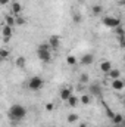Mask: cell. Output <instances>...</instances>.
<instances>
[{
    "mask_svg": "<svg viewBox=\"0 0 125 127\" xmlns=\"http://www.w3.org/2000/svg\"><path fill=\"white\" fill-rule=\"evenodd\" d=\"M37 56H38V59L41 62L44 64L50 62L52 61V47H50V44H47V43L40 44L38 49H37Z\"/></svg>",
    "mask_w": 125,
    "mask_h": 127,
    "instance_id": "obj_1",
    "label": "cell"
},
{
    "mask_svg": "<svg viewBox=\"0 0 125 127\" xmlns=\"http://www.w3.org/2000/svg\"><path fill=\"white\" fill-rule=\"evenodd\" d=\"M9 115H10L12 120H16V121H18V120H22V118L27 115V108L22 106V105H19V103H15V105L10 106Z\"/></svg>",
    "mask_w": 125,
    "mask_h": 127,
    "instance_id": "obj_2",
    "label": "cell"
},
{
    "mask_svg": "<svg viewBox=\"0 0 125 127\" xmlns=\"http://www.w3.org/2000/svg\"><path fill=\"white\" fill-rule=\"evenodd\" d=\"M102 24L103 25H106L107 28H118V27H121V19L119 18H116V16H103L102 18Z\"/></svg>",
    "mask_w": 125,
    "mask_h": 127,
    "instance_id": "obj_3",
    "label": "cell"
},
{
    "mask_svg": "<svg viewBox=\"0 0 125 127\" xmlns=\"http://www.w3.org/2000/svg\"><path fill=\"white\" fill-rule=\"evenodd\" d=\"M43 86H44L43 78H41V77H37V75L32 77V78H30V81H28V89H30L31 92H38V90H41Z\"/></svg>",
    "mask_w": 125,
    "mask_h": 127,
    "instance_id": "obj_4",
    "label": "cell"
},
{
    "mask_svg": "<svg viewBox=\"0 0 125 127\" xmlns=\"http://www.w3.org/2000/svg\"><path fill=\"white\" fill-rule=\"evenodd\" d=\"M49 44H50L52 50L59 49V46H61V38H59V35H56V34L50 35V37H49Z\"/></svg>",
    "mask_w": 125,
    "mask_h": 127,
    "instance_id": "obj_5",
    "label": "cell"
},
{
    "mask_svg": "<svg viewBox=\"0 0 125 127\" xmlns=\"http://www.w3.org/2000/svg\"><path fill=\"white\" fill-rule=\"evenodd\" d=\"M21 12H22V4H21L19 1H13V3L10 4V13H12L13 16H19Z\"/></svg>",
    "mask_w": 125,
    "mask_h": 127,
    "instance_id": "obj_6",
    "label": "cell"
},
{
    "mask_svg": "<svg viewBox=\"0 0 125 127\" xmlns=\"http://www.w3.org/2000/svg\"><path fill=\"white\" fill-rule=\"evenodd\" d=\"M59 96H61L62 100L68 102V99L72 96V87H63L62 90H61V93H59Z\"/></svg>",
    "mask_w": 125,
    "mask_h": 127,
    "instance_id": "obj_7",
    "label": "cell"
},
{
    "mask_svg": "<svg viewBox=\"0 0 125 127\" xmlns=\"http://www.w3.org/2000/svg\"><path fill=\"white\" fill-rule=\"evenodd\" d=\"M94 61V56L91 53H85V55H83V58H81V65H84V66H88V65H91Z\"/></svg>",
    "mask_w": 125,
    "mask_h": 127,
    "instance_id": "obj_8",
    "label": "cell"
},
{
    "mask_svg": "<svg viewBox=\"0 0 125 127\" xmlns=\"http://www.w3.org/2000/svg\"><path fill=\"white\" fill-rule=\"evenodd\" d=\"M124 87H125V83L121 80V78H118V80H112V89H113L115 92H121Z\"/></svg>",
    "mask_w": 125,
    "mask_h": 127,
    "instance_id": "obj_9",
    "label": "cell"
},
{
    "mask_svg": "<svg viewBox=\"0 0 125 127\" xmlns=\"http://www.w3.org/2000/svg\"><path fill=\"white\" fill-rule=\"evenodd\" d=\"M12 32H13V27H9V25L3 24V27H1V37L12 38Z\"/></svg>",
    "mask_w": 125,
    "mask_h": 127,
    "instance_id": "obj_10",
    "label": "cell"
},
{
    "mask_svg": "<svg viewBox=\"0 0 125 127\" xmlns=\"http://www.w3.org/2000/svg\"><path fill=\"white\" fill-rule=\"evenodd\" d=\"M4 24L9 25V27H15L16 25V16H13L12 13L10 15H4Z\"/></svg>",
    "mask_w": 125,
    "mask_h": 127,
    "instance_id": "obj_11",
    "label": "cell"
},
{
    "mask_svg": "<svg viewBox=\"0 0 125 127\" xmlns=\"http://www.w3.org/2000/svg\"><path fill=\"white\" fill-rule=\"evenodd\" d=\"M110 69H112V62H110V61H103V62L100 64V71H102V72L107 74Z\"/></svg>",
    "mask_w": 125,
    "mask_h": 127,
    "instance_id": "obj_12",
    "label": "cell"
},
{
    "mask_svg": "<svg viewBox=\"0 0 125 127\" xmlns=\"http://www.w3.org/2000/svg\"><path fill=\"white\" fill-rule=\"evenodd\" d=\"M106 75H107L110 80H118V78H121V71H119V69H113V68H112Z\"/></svg>",
    "mask_w": 125,
    "mask_h": 127,
    "instance_id": "obj_13",
    "label": "cell"
},
{
    "mask_svg": "<svg viewBox=\"0 0 125 127\" xmlns=\"http://www.w3.org/2000/svg\"><path fill=\"white\" fill-rule=\"evenodd\" d=\"M113 31H115V35H116V40H118V41H121V40L125 38V30L122 27H118V28H115Z\"/></svg>",
    "mask_w": 125,
    "mask_h": 127,
    "instance_id": "obj_14",
    "label": "cell"
},
{
    "mask_svg": "<svg viewBox=\"0 0 125 127\" xmlns=\"http://www.w3.org/2000/svg\"><path fill=\"white\" fill-rule=\"evenodd\" d=\"M90 92H91V95H94V96L102 95V89H100L99 84H91V86H90Z\"/></svg>",
    "mask_w": 125,
    "mask_h": 127,
    "instance_id": "obj_15",
    "label": "cell"
},
{
    "mask_svg": "<svg viewBox=\"0 0 125 127\" xmlns=\"http://www.w3.org/2000/svg\"><path fill=\"white\" fill-rule=\"evenodd\" d=\"M15 65H16L18 68H24V66L27 65V59H25L24 56H18L16 61H15Z\"/></svg>",
    "mask_w": 125,
    "mask_h": 127,
    "instance_id": "obj_16",
    "label": "cell"
},
{
    "mask_svg": "<svg viewBox=\"0 0 125 127\" xmlns=\"http://www.w3.org/2000/svg\"><path fill=\"white\" fill-rule=\"evenodd\" d=\"M112 121H113V124H115V126H119V124H122V123H124V117H122L121 114H115V117L112 118Z\"/></svg>",
    "mask_w": 125,
    "mask_h": 127,
    "instance_id": "obj_17",
    "label": "cell"
},
{
    "mask_svg": "<svg viewBox=\"0 0 125 127\" xmlns=\"http://www.w3.org/2000/svg\"><path fill=\"white\" fill-rule=\"evenodd\" d=\"M77 103H78V97L77 96H71L69 99H68V105L71 106V108H74V106H77Z\"/></svg>",
    "mask_w": 125,
    "mask_h": 127,
    "instance_id": "obj_18",
    "label": "cell"
},
{
    "mask_svg": "<svg viewBox=\"0 0 125 127\" xmlns=\"http://www.w3.org/2000/svg\"><path fill=\"white\" fill-rule=\"evenodd\" d=\"M66 64H68V65H71V66L77 65V58H75V56H72V55H68V56H66Z\"/></svg>",
    "mask_w": 125,
    "mask_h": 127,
    "instance_id": "obj_19",
    "label": "cell"
},
{
    "mask_svg": "<svg viewBox=\"0 0 125 127\" xmlns=\"http://www.w3.org/2000/svg\"><path fill=\"white\" fill-rule=\"evenodd\" d=\"M91 12H93L94 15H100V13L103 12V7H102L100 4H94L93 7H91Z\"/></svg>",
    "mask_w": 125,
    "mask_h": 127,
    "instance_id": "obj_20",
    "label": "cell"
},
{
    "mask_svg": "<svg viewBox=\"0 0 125 127\" xmlns=\"http://www.w3.org/2000/svg\"><path fill=\"white\" fill-rule=\"evenodd\" d=\"M66 120H68V123H77V121L80 120V117H78L77 114H69V115L66 117Z\"/></svg>",
    "mask_w": 125,
    "mask_h": 127,
    "instance_id": "obj_21",
    "label": "cell"
},
{
    "mask_svg": "<svg viewBox=\"0 0 125 127\" xmlns=\"http://www.w3.org/2000/svg\"><path fill=\"white\" fill-rule=\"evenodd\" d=\"M90 100H91V97L88 95H83L81 97H80V102L83 103V105H88L90 103Z\"/></svg>",
    "mask_w": 125,
    "mask_h": 127,
    "instance_id": "obj_22",
    "label": "cell"
},
{
    "mask_svg": "<svg viewBox=\"0 0 125 127\" xmlns=\"http://www.w3.org/2000/svg\"><path fill=\"white\" fill-rule=\"evenodd\" d=\"M7 56H9V50H7L6 47H1V49H0V59H3V61H4Z\"/></svg>",
    "mask_w": 125,
    "mask_h": 127,
    "instance_id": "obj_23",
    "label": "cell"
},
{
    "mask_svg": "<svg viewBox=\"0 0 125 127\" xmlns=\"http://www.w3.org/2000/svg\"><path fill=\"white\" fill-rule=\"evenodd\" d=\"M80 83H81V84L88 83V74H87V72H83V74L80 75Z\"/></svg>",
    "mask_w": 125,
    "mask_h": 127,
    "instance_id": "obj_24",
    "label": "cell"
},
{
    "mask_svg": "<svg viewBox=\"0 0 125 127\" xmlns=\"http://www.w3.org/2000/svg\"><path fill=\"white\" fill-rule=\"evenodd\" d=\"M72 19H74V22H75V24H80L83 18H81V15H80V13H74V16H72Z\"/></svg>",
    "mask_w": 125,
    "mask_h": 127,
    "instance_id": "obj_25",
    "label": "cell"
},
{
    "mask_svg": "<svg viewBox=\"0 0 125 127\" xmlns=\"http://www.w3.org/2000/svg\"><path fill=\"white\" fill-rule=\"evenodd\" d=\"M104 106H106V105H104ZM106 114H107V117H109L110 120H112V118L115 117V112H113V111H112V109H110L109 106H106Z\"/></svg>",
    "mask_w": 125,
    "mask_h": 127,
    "instance_id": "obj_26",
    "label": "cell"
},
{
    "mask_svg": "<svg viewBox=\"0 0 125 127\" xmlns=\"http://www.w3.org/2000/svg\"><path fill=\"white\" fill-rule=\"evenodd\" d=\"M25 24V19L19 15V16H16V25H24Z\"/></svg>",
    "mask_w": 125,
    "mask_h": 127,
    "instance_id": "obj_27",
    "label": "cell"
},
{
    "mask_svg": "<svg viewBox=\"0 0 125 127\" xmlns=\"http://www.w3.org/2000/svg\"><path fill=\"white\" fill-rule=\"evenodd\" d=\"M46 111H53V103H46Z\"/></svg>",
    "mask_w": 125,
    "mask_h": 127,
    "instance_id": "obj_28",
    "label": "cell"
},
{
    "mask_svg": "<svg viewBox=\"0 0 125 127\" xmlns=\"http://www.w3.org/2000/svg\"><path fill=\"white\" fill-rule=\"evenodd\" d=\"M119 46H121V49H125V38L119 41Z\"/></svg>",
    "mask_w": 125,
    "mask_h": 127,
    "instance_id": "obj_29",
    "label": "cell"
},
{
    "mask_svg": "<svg viewBox=\"0 0 125 127\" xmlns=\"http://www.w3.org/2000/svg\"><path fill=\"white\" fill-rule=\"evenodd\" d=\"M10 0H0V4H9Z\"/></svg>",
    "mask_w": 125,
    "mask_h": 127,
    "instance_id": "obj_30",
    "label": "cell"
},
{
    "mask_svg": "<svg viewBox=\"0 0 125 127\" xmlns=\"http://www.w3.org/2000/svg\"><path fill=\"white\" fill-rule=\"evenodd\" d=\"M118 4L119 6H125V0H118Z\"/></svg>",
    "mask_w": 125,
    "mask_h": 127,
    "instance_id": "obj_31",
    "label": "cell"
},
{
    "mask_svg": "<svg viewBox=\"0 0 125 127\" xmlns=\"http://www.w3.org/2000/svg\"><path fill=\"white\" fill-rule=\"evenodd\" d=\"M78 127H88V126H87L85 123H80V126H78Z\"/></svg>",
    "mask_w": 125,
    "mask_h": 127,
    "instance_id": "obj_32",
    "label": "cell"
},
{
    "mask_svg": "<svg viewBox=\"0 0 125 127\" xmlns=\"http://www.w3.org/2000/svg\"><path fill=\"white\" fill-rule=\"evenodd\" d=\"M122 103H124V106H125V96L122 97Z\"/></svg>",
    "mask_w": 125,
    "mask_h": 127,
    "instance_id": "obj_33",
    "label": "cell"
},
{
    "mask_svg": "<svg viewBox=\"0 0 125 127\" xmlns=\"http://www.w3.org/2000/svg\"><path fill=\"white\" fill-rule=\"evenodd\" d=\"M13 1H16V0H10V3H13Z\"/></svg>",
    "mask_w": 125,
    "mask_h": 127,
    "instance_id": "obj_34",
    "label": "cell"
},
{
    "mask_svg": "<svg viewBox=\"0 0 125 127\" xmlns=\"http://www.w3.org/2000/svg\"><path fill=\"white\" fill-rule=\"evenodd\" d=\"M122 124H124V127H125V120H124V123H122Z\"/></svg>",
    "mask_w": 125,
    "mask_h": 127,
    "instance_id": "obj_35",
    "label": "cell"
},
{
    "mask_svg": "<svg viewBox=\"0 0 125 127\" xmlns=\"http://www.w3.org/2000/svg\"><path fill=\"white\" fill-rule=\"evenodd\" d=\"M112 127H118V126H112Z\"/></svg>",
    "mask_w": 125,
    "mask_h": 127,
    "instance_id": "obj_36",
    "label": "cell"
}]
</instances>
